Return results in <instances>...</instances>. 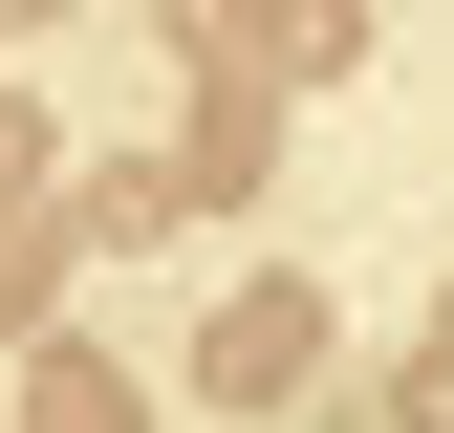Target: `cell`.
<instances>
[{"mask_svg":"<svg viewBox=\"0 0 454 433\" xmlns=\"http://www.w3.org/2000/svg\"><path fill=\"white\" fill-rule=\"evenodd\" d=\"M22 433H130V390H108L87 347H43V368H22Z\"/></svg>","mask_w":454,"mask_h":433,"instance_id":"cell-1","label":"cell"},{"mask_svg":"<svg viewBox=\"0 0 454 433\" xmlns=\"http://www.w3.org/2000/svg\"><path fill=\"white\" fill-rule=\"evenodd\" d=\"M174 43H195L216 87H260V66H281V22H260V0H174Z\"/></svg>","mask_w":454,"mask_h":433,"instance_id":"cell-2","label":"cell"},{"mask_svg":"<svg viewBox=\"0 0 454 433\" xmlns=\"http://www.w3.org/2000/svg\"><path fill=\"white\" fill-rule=\"evenodd\" d=\"M43 282H66V239H43V216H0V325H43Z\"/></svg>","mask_w":454,"mask_h":433,"instance_id":"cell-3","label":"cell"}]
</instances>
